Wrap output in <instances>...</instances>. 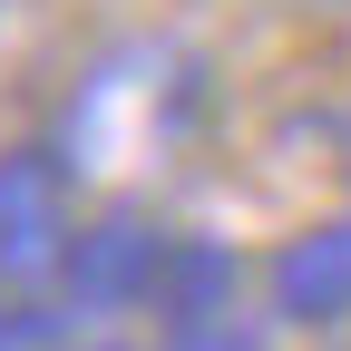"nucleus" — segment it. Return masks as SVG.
Segmentation results:
<instances>
[{
	"instance_id": "3",
	"label": "nucleus",
	"mask_w": 351,
	"mask_h": 351,
	"mask_svg": "<svg viewBox=\"0 0 351 351\" xmlns=\"http://www.w3.org/2000/svg\"><path fill=\"white\" fill-rule=\"evenodd\" d=\"M166 225L156 215H137V205H108V215H88V225L69 234V254H59V274H49V293H59V313L69 322H108V313H156V283H166Z\"/></svg>"
},
{
	"instance_id": "6",
	"label": "nucleus",
	"mask_w": 351,
	"mask_h": 351,
	"mask_svg": "<svg viewBox=\"0 0 351 351\" xmlns=\"http://www.w3.org/2000/svg\"><path fill=\"white\" fill-rule=\"evenodd\" d=\"M341 147H351V108H341Z\"/></svg>"
},
{
	"instance_id": "5",
	"label": "nucleus",
	"mask_w": 351,
	"mask_h": 351,
	"mask_svg": "<svg viewBox=\"0 0 351 351\" xmlns=\"http://www.w3.org/2000/svg\"><path fill=\"white\" fill-rule=\"evenodd\" d=\"M49 351H127V341H78V332H69V341H49Z\"/></svg>"
},
{
	"instance_id": "2",
	"label": "nucleus",
	"mask_w": 351,
	"mask_h": 351,
	"mask_svg": "<svg viewBox=\"0 0 351 351\" xmlns=\"http://www.w3.org/2000/svg\"><path fill=\"white\" fill-rule=\"evenodd\" d=\"M78 225H88V186L69 176L59 137L0 147V293H49Z\"/></svg>"
},
{
	"instance_id": "4",
	"label": "nucleus",
	"mask_w": 351,
	"mask_h": 351,
	"mask_svg": "<svg viewBox=\"0 0 351 351\" xmlns=\"http://www.w3.org/2000/svg\"><path fill=\"white\" fill-rule=\"evenodd\" d=\"M263 302H274V322H293V332H341L351 322V215L302 225L274 263H263Z\"/></svg>"
},
{
	"instance_id": "1",
	"label": "nucleus",
	"mask_w": 351,
	"mask_h": 351,
	"mask_svg": "<svg viewBox=\"0 0 351 351\" xmlns=\"http://www.w3.org/2000/svg\"><path fill=\"white\" fill-rule=\"evenodd\" d=\"M205 108V69L176 39H117L108 59H88V78L69 88V108L49 117V137L69 156V176L88 195H127L147 166H166L195 137Z\"/></svg>"
}]
</instances>
